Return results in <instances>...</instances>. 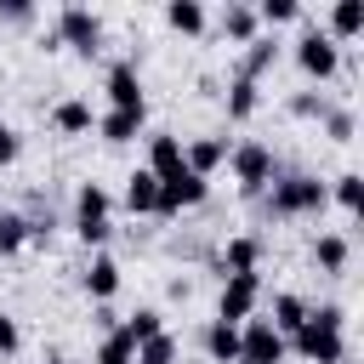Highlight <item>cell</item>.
Listing matches in <instances>:
<instances>
[{
    "label": "cell",
    "mask_w": 364,
    "mask_h": 364,
    "mask_svg": "<svg viewBox=\"0 0 364 364\" xmlns=\"http://www.w3.org/2000/svg\"><path fill=\"white\" fill-rule=\"evenodd\" d=\"M23 353V330H17V318L0 307V358H17Z\"/></svg>",
    "instance_id": "cell-35"
},
{
    "label": "cell",
    "mask_w": 364,
    "mask_h": 364,
    "mask_svg": "<svg viewBox=\"0 0 364 364\" xmlns=\"http://www.w3.org/2000/svg\"><path fill=\"white\" fill-rule=\"evenodd\" d=\"M262 301H267L262 273H228L222 290H216V318H222V324H245V318L262 313Z\"/></svg>",
    "instance_id": "cell-6"
},
{
    "label": "cell",
    "mask_w": 364,
    "mask_h": 364,
    "mask_svg": "<svg viewBox=\"0 0 364 364\" xmlns=\"http://www.w3.org/2000/svg\"><path fill=\"white\" fill-rule=\"evenodd\" d=\"M46 119H51L57 136H91V131H97V108H91V97H57Z\"/></svg>",
    "instance_id": "cell-14"
},
{
    "label": "cell",
    "mask_w": 364,
    "mask_h": 364,
    "mask_svg": "<svg viewBox=\"0 0 364 364\" xmlns=\"http://www.w3.org/2000/svg\"><path fill=\"white\" fill-rule=\"evenodd\" d=\"M222 114H228V125H250V119L262 114V85L228 74V85H222Z\"/></svg>",
    "instance_id": "cell-17"
},
{
    "label": "cell",
    "mask_w": 364,
    "mask_h": 364,
    "mask_svg": "<svg viewBox=\"0 0 364 364\" xmlns=\"http://www.w3.org/2000/svg\"><path fill=\"white\" fill-rule=\"evenodd\" d=\"M279 57H284V40H279V34H256V40H250V46L239 51V68H233V74H239V80H256V85H262V80L273 74V63H279Z\"/></svg>",
    "instance_id": "cell-16"
},
{
    "label": "cell",
    "mask_w": 364,
    "mask_h": 364,
    "mask_svg": "<svg viewBox=\"0 0 364 364\" xmlns=\"http://www.w3.org/2000/svg\"><path fill=\"white\" fill-rule=\"evenodd\" d=\"M68 228H74V239L97 256V250L114 239V193H108L102 182H80V188H74V216H68Z\"/></svg>",
    "instance_id": "cell-4"
},
{
    "label": "cell",
    "mask_w": 364,
    "mask_h": 364,
    "mask_svg": "<svg viewBox=\"0 0 364 364\" xmlns=\"http://www.w3.org/2000/svg\"><path fill=\"white\" fill-rule=\"evenodd\" d=\"M102 97H108V108H125V114H142V108H148L136 57H114V63H108V74H102Z\"/></svg>",
    "instance_id": "cell-9"
},
{
    "label": "cell",
    "mask_w": 364,
    "mask_h": 364,
    "mask_svg": "<svg viewBox=\"0 0 364 364\" xmlns=\"http://www.w3.org/2000/svg\"><path fill=\"white\" fill-rule=\"evenodd\" d=\"M324 193H330V205H341V216H358V210H364V176H358V171L330 176Z\"/></svg>",
    "instance_id": "cell-26"
},
{
    "label": "cell",
    "mask_w": 364,
    "mask_h": 364,
    "mask_svg": "<svg viewBox=\"0 0 364 364\" xmlns=\"http://www.w3.org/2000/svg\"><path fill=\"white\" fill-rule=\"evenodd\" d=\"M40 364H74V358H63V353H57V358H40Z\"/></svg>",
    "instance_id": "cell-38"
},
{
    "label": "cell",
    "mask_w": 364,
    "mask_h": 364,
    "mask_svg": "<svg viewBox=\"0 0 364 364\" xmlns=\"http://www.w3.org/2000/svg\"><path fill=\"white\" fill-rule=\"evenodd\" d=\"M51 34H57L63 51H74V57H85V63L102 57V46H108V23H102L91 6H57Z\"/></svg>",
    "instance_id": "cell-5"
},
{
    "label": "cell",
    "mask_w": 364,
    "mask_h": 364,
    "mask_svg": "<svg viewBox=\"0 0 364 364\" xmlns=\"http://www.w3.org/2000/svg\"><path fill=\"white\" fill-rule=\"evenodd\" d=\"M284 347H290V358H301V364H347V330H330V324H318V318H307Z\"/></svg>",
    "instance_id": "cell-7"
},
{
    "label": "cell",
    "mask_w": 364,
    "mask_h": 364,
    "mask_svg": "<svg viewBox=\"0 0 364 364\" xmlns=\"http://www.w3.org/2000/svg\"><path fill=\"white\" fill-rule=\"evenodd\" d=\"M228 148H233V142H228V136H216V131H210V136H182V165H188L193 176H205V182H210V176L228 165Z\"/></svg>",
    "instance_id": "cell-13"
},
{
    "label": "cell",
    "mask_w": 364,
    "mask_h": 364,
    "mask_svg": "<svg viewBox=\"0 0 364 364\" xmlns=\"http://www.w3.org/2000/svg\"><path fill=\"white\" fill-rule=\"evenodd\" d=\"M159 330H165V313H159V307H136V313H125V318H119V336H125L131 347L154 341Z\"/></svg>",
    "instance_id": "cell-27"
},
{
    "label": "cell",
    "mask_w": 364,
    "mask_h": 364,
    "mask_svg": "<svg viewBox=\"0 0 364 364\" xmlns=\"http://www.w3.org/2000/svg\"><path fill=\"white\" fill-rule=\"evenodd\" d=\"M142 142H148V159H142V171H148V176H159V182H165V176H176V171H182V136H176V131H148Z\"/></svg>",
    "instance_id": "cell-20"
},
{
    "label": "cell",
    "mask_w": 364,
    "mask_h": 364,
    "mask_svg": "<svg viewBox=\"0 0 364 364\" xmlns=\"http://www.w3.org/2000/svg\"><path fill=\"white\" fill-rule=\"evenodd\" d=\"M28 250V210H0V262Z\"/></svg>",
    "instance_id": "cell-28"
},
{
    "label": "cell",
    "mask_w": 364,
    "mask_h": 364,
    "mask_svg": "<svg viewBox=\"0 0 364 364\" xmlns=\"http://www.w3.org/2000/svg\"><path fill=\"white\" fill-rule=\"evenodd\" d=\"M318 131H324V142H336V148H347V142L358 136V114H353L347 102H330V114L318 119Z\"/></svg>",
    "instance_id": "cell-30"
},
{
    "label": "cell",
    "mask_w": 364,
    "mask_h": 364,
    "mask_svg": "<svg viewBox=\"0 0 364 364\" xmlns=\"http://www.w3.org/2000/svg\"><path fill=\"white\" fill-rule=\"evenodd\" d=\"M154 199H159V176H148L142 165L125 176V193H119V205L131 210V216H154Z\"/></svg>",
    "instance_id": "cell-25"
},
{
    "label": "cell",
    "mask_w": 364,
    "mask_h": 364,
    "mask_svg": "<svg viewBox=\"0 0 364 364\" xmlns=\"http://www.w3.org/2000/svg\"><path fill=\"white\" fill-rule=\"evenodd\" d=\"M267 324L290 341V336L307 324V296H301V290H273V313H267Z\"/></svg>",
    "instance_id": "cell-24"
},
{
    "label": "cell",
    "mask_w": 364,
    "mask_h": 364,
    "mask_svg": "<svg viewBox=\"0 0 364 364\" xmlns=\"http://www.w3.org/2000/svg\"><path fill=\"white\" fill-rule=\"evenodd\" d=\"M40 23V6L28 0H0V28H34Z\"/></svg>",
    "instance_id": "cell-34"
},
{
    "label": "cell",
    "mask_w": 364,
    "mask_h": 364,
    "mask_svg": "<svg viewBox=\"0 0 364 364\" xmlns=\"http://www.w3.org/2000/svg\"><path fill=\"white\" fill-rule=\"evenodd\" d=\"M284 114H290V119L318 125V119L330 114V97H324V91H290V97H284Z\"/></svg>",
    "instance_id": "cell-31"
},
{
    "label": "cell",
    "mask_w": 364,
    "mask_h": 364,
    "mask_svg": "<svg viewBox=\"0 0 364 364\" xmlns=\"http://www.w3.org/2000/svg\"><path fill=\"white\" fill-rule=\"evenodd\" d=\"M136 364H182V341H176L171 330H159L154 341L136 347Z\"/></svg>",
    "instance_id": "cell-32"
},
{
    "label": "cell",
    "mask_w": 364,
    "mask_h": 364,
    "mask_svg": "<svg viewBox=\"0 0 364 364\" xmlns=\"http://www.w3.org/2000/svg\"><path fill=\"white\" fill-rule=\"evenodd\" d=\"M91 364H136V347H131L119 330H108V336L91 347Z\"/></svg>",
    "instance_id": "cell-33"
},
{
    "label": "cell",
    "mask_w": 364,
    "mask_h": 364,
    "mask_svg": "<svg viewBox=\"0 0 364 364\" xmlns=\"http://www.w3.org/2000/svg\"><path fill=\"white\" fill-rule=\"evenodd\" d=\"M284 358H290V347L262 313L239 324V364H284Z\"/></svg>",
    "instance_id": "cell-10"
},
{
    "label": "cell",
    "mask_w": 364,
    "mask_h": 364,
    "mask_svg": "<svg viewBox=\"0 0 364 364\" xmlns=\"http://www.w3.org/2000/svg\"><path fill=\"white\" fill-rule=\"evenodd\" d=\"M80 284H85V296H91V307H108L114 296H119V284H125V267L108 256V250H97L91 262H85V273H80Z\"/></svg>",
    "instance_id": "cell-12"
},
{
    "label": "cell",
    "mask_w": 364,
    "mask_h": 364,
    "mask_svg": "<svg viewBox=\"0 0 364 364\" xmlns=\"http://www.w3.org/2000/svg\"><path fill=\"white\" fill-rule=\"evenodd\" d=\"M91 324L108 336V330H119V313H114V307H97V313H91Z\"/></svg>",
    "instance_id": "cell-37"
},
{
    "label": "cell",
    "mask_w": 364,
    "mask_h": 364,
    "mask_svg": "<svg viewBox=\"0 0 364 364\" xmlns=\"http://www.w3.org/2000/svg\"><path fill=\"white\" fill-rule=\"evenodd\" d=\"M290 63L301 68V80H313L318 91L324 85H336L341 80V68H347V51L336 46V40H324V28L318 23H296V40H290Z\"/></svg>",
    "instance_id": "cell-2"
},
{
    "label": "cell",
    "mask_w": 364,
    "mask_h": 364,
    "mask_svg": "<svg viewBox=\"0 0 364 364\" xmlns=\"http://www.w3.org/2000/svg\"><path fill=\"white\" fill-rule=\"evenodd\" d=\"M318 28H324V40H336V46L347 51V46L364 34V0H336V6L324 11V23H318Z\"/></svg>",
    "instance_id": "cell-18"
},
{
    "label": "cell",
    "mask_w": 364,
    "mask_h": 364,
    "mask_svg": "<svg viewBox=\"0 0 364 364\" xmlns=\"http://www.w3.org/2000/svg\"><path fill=\"white\" fill-rule=\"evenodd\" d=\"M165 28L182 34V40H199V34L210 28V11H205L199 0H165Z\"/></svg>",
    "instance_id": "cell-23"
},
{
    "label": "cell",
    "mask_w": 364,
    "mask_h": 364,
    "mask_svg": "<svg viewBox=\"0 0 364 364\" xmlns=\"http://www.w3.org/2000/svg\"><path fill=\"white\" fill-rule=\"evenodd\" d=\"M307 256H313V267H318L324 279H341V273L353 267V239H347V233H318Z\"/></svg>",
    "instance_id": "cell-21"
},
{
    "label": "cell",
    "mask_w": 364,
    "mask_h": 364,
    "mask_svg": "<svg viewBox=\"0 0 364 364\" xmlns=\"http://www.w3.org/2000/svg\"><path fill=\"white\" fill-rule=\"evenodd\" d=\"M262 262H267V239L262 233H228L222 250H216V273L222 279L228 273H262Z\"/></svg>",
    "instance_id": "cell-11"
},
{
    "label": "cell",
    "mask_w": 364,
    "mask_h": 364,
    "mask_svg": "<svg viewBox=\"0 0 364 364\" xmlns=\"http://www.w3.org/2000/svg\"><path fill=\"white\" fill-rule=\"evenodd\" d=\"M17 159H23V136L0 119V171H6V165H17Z\"/></svg>",
    "instance_id": "cell-36"
},
{
    "label": "cell",
    "mask_w": 364,
    "mask_h": 364,
    "mask_svg": "<svg viewBox=\"0 0 364 364\" xmlns=\"http://www.w3.org/2000/svg\"><path fill=\"white\" fill-rule=\"evenodd\" d=\"M199 347L210 364H239V324H222V318H205L199 330Z\"/></svg>",
    "instance_id": "cell-22"
},
{
    "label": "cell",
    "mask_w": 364,
    "mask_h": 364,
    "mask_svg": "<svg viewBox=\"0 0 364 364\" xmlns=\"http://www.w3.org/2000/svg\"><path fill=\"white\" fill-rule=\"evenodd\" d=\"M307 11H301V0H256V23H262V34H273V28H290V23H301Z\"/></svg>",
    "instance_id": "cell-29"
},
{
    "label": "cell",
    "mask_w": 364,
    "mask_h": 364,
    "mask_svg": "<svg viewBox=\"0 0 364 364\" xmlns=\"http://www.w3.org/2000/svg\"><path fill=\"white\" fill-rule=\"evenodd\" d=\"M228 171H233V188H239V199H262L284 165H279L273 142H262V136H239V142L228 148Z\"/></svg>",
    "instance_id": "cell-3"
},
{
    "label": "cell",
    "mask_w": 364,
    "mask_h": 364,
    "mask_svg": "<svg viewBox=\"0 0 364 364\" xmlns=\"http://www.w3.org/2000/svg\"><path fill=\"white\" fill-rule=\"evenodd\" d=\"M205 199H210V182H205V176H193V171L182 165L176 176H165V182H159V199H154V216H159V222H176V216H188V210H199Z\"/></svg>",
    "instance_id": "cell-8"
},
{
    "label": "cell",
    "mask_w": 364,
    "mask_h": 364,
    "mask_svg": "<svg viewBox=\"0 0 364 364\" xmlns=\"http://www.w3.org/2000/svg\"><path fill=\"white\" fill-rule=\"evenodd\" d=\"M216 34H222L228 46H239V51H245V46L262 34V23H256V6H250V0H228V6L216 11Z\"/></svg>",
    "instance_id": "cell-15"
},
{
    "label": "cell",
    "mask_w": 364,
    "mask_h": 364,
    "mask_svg": "<svg viewBox=\"0 0 364 364\" xmlns=\"http://www.w3.org/2000/svg\"><path fill=\"white\" fill-rule=\"evenodd\" d=\"M97 136H102L108 148H125V142L148 136V108H142V114H125V108H102V114H97Z\"/></svg>",
    "instance_id": "cell-19"
},
{
    "label": "cell",
    "mask_w": 364,
    "mask_h": 364,
    "mask_svg": "<svg viewBox=\"0 0 364 364\" xmlns=\"http://www.w3.org/2000/svg\"><path fill=\"white\" fill-rule=\"evenodd\" d=\"M330 193H324V176L313 171H279L273 188L262 193V216L267 222H307V216H324Z\"/></svg>",
    "instance_id": "cell-1"
}]
</instances>
